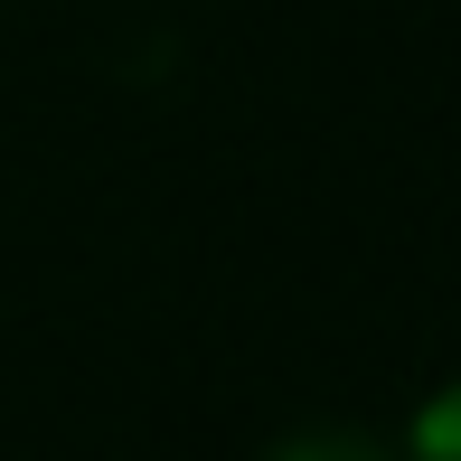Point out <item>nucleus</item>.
<instances>
[{
	"label": "nucleus",
	"mask_w": 461,
	"mask_h": 461,
	"mask_svg": "<svg viewBox=\"0 0 461 461\" xmlns=\"http://www.w3.org/2000/svg\"><path fill=\"white\" fill-rule=\"evenodd\" d=\"M395 461H461V376H443V386H433L424 405L405 414V443H395Z\"/></svg>",
	"instance_id": "nucleus-1"
},
{
	"label": "nucleus",
	"mask_w": 461,
	"mask_h": 461,
	"mask_svg": "<svg viewBox=\"0 0 461 461\" xmlns=\"http://www.w3.org/2000/svg\"><path fill=\"white\" fill-rule=\"evenodd\" d=\"M264 461H395V443L367 424H292Z\"/></svg>",
	"instance_id": "nucleus-2"
}]
</instances>
